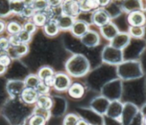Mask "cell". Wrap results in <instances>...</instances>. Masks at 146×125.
Masks as SVG:
<instances>
[{"instance_id": "6da1fadb", "label": "cell", "mask_w": 146, "mask_h": 125, "mask_svg": "<svg viewBox=\"0 0 146 125\" xmlns=\"http://www.w3.org/2000/svg\"><path fill=\"white\" fill-rule=\"evenodd\" d=\"M66 70L74 77H81L89 70V63L85 57L77 55L72 57L66 64Z\"/></svg>"}, {"instance_id": "7a4b0ae2", "label": "cell", "mask_w": 146, "mask_h": 125, "mask_svg": "<svg viewBox=\"0 0 146 125\" xmlns=\"http://www.w3.org/2000/svg\"><path fill=\"white\" fill-rule=\"evenodd\" d=\"M61 10L63 15L68 16L70 17H76L81 12L80 5L76 1H65L61 4Z\"/></svg>"}, {"instance_id": "3957f363", "label": "cell", "mask_w": 146, "mask_h": 125, "mask_svg": "<svg viewBox=\"0 0 146 125\" xmlns=\"http://www.w3.org/2000/svg\"><path fill=\"white\" fill-rule=\"evenodd\" d=\"M103 58L104 60L109 63H118L122 60V52L121 50L115 49L113 47H107L104 49Z\"/></svg>"}, {"instance_id": "277c9868", "label": "cell", "mask_w": 146, "mask_h": 125, "mask_svg": "<svg viewBox=\"0 0 146 125\" xmlns=\"http://www.w3.org/2000/svg\"><path fill=\"white\" fill-rule=\"evenodd\" d=\"M71 80L68 76L62 73L54 74V88L58 91H64L70 87Z\"/></svg>"}, {"instance_id": "5b68a950", "label": "cell", "mask_w": 146, "mask_h": 125, "mask_svg": "<svg viewBox=\"0 0 146 125\" xmlns=\"http://www.w3.org/2000/svg\"><path fill=\"white\" fill-rule=\"evenodd\" d=\"M92 21L94 24L102 28L110 23V16L104 9H98L94 13L92 16Z\"/></svg>"}, {"instance_id": "8992f818", "label": "cell", "mask_w": 146, "mask_h": 125, "mask_svg": "<svg viewBox=\"0 0 146 125\" xmlns=\"http://www.w3.org/2000/svg\"><path fill=\"white\" fill-rule=\"evenodd\" d=\"M128 22L130 26L134 27H142L145 24L146 16L145 13L139 10L130 12L128 16Z\"/></svg>"}, {"instance_id": "52a82bcc", "label": "cell", "mask_w": 146, "mask_h": 125, "mask_svg": "<svg viewBox=\"0 0 146 125\" xmlns=\"http://www.w3.org/2000/svg\"><path fill=\"white\" fill-rule=\"evenodd\" d=\"M130 41V35L127 34H118L111 40V46L121 50L127 46Z\"/></svg>"}, {"instance_id": "ba28073f", "label": "cell", "mask_w": 146, "mask_h": 125, "mask_svg": "<svg viewBox=\"0 0 146 125\" xmlns=\"http://www.w3.org/2000/svg\"><path fill=\"white\" fill-rule=\"evenodd\" d=\"M38 93L36 91L35 88H26L23 89L21 92V97H22L23 101L29 104L36 103V101L38 98Z\"/></svg>"}, {"instance_id": "9c48e42d", "label": "cell", "mask_w": 146, "mask_h": 125, "mask_svg": "<svg viewBox=\"0 0 146 125\" xmlns=\"http://www.w3.org/2000/svg\"><path fill=\"white\" fill-rule=\"evenodd\" d=\"M71 31L76 37L82 38L88 31V25L83 20H77L74 22Z\"/></svg>"}, {"instance_id": "30bf717a", "label": "cell", "mask_w": 146, "mask_h": 125, "mask_svg": "<svg viewBox=\"0 0 146 125\" xmlns=\"http://www.w3.org/2000/svg\"><path fill=\"white\" fill-rule=\"evenodd\" d=\"M101 32H102V35L108 40H112L119 34L117 28L111 22L102 27Z\"/></svg>"}, {"instance_id": "8fae6325", "label": "cell", "mask_w": 146, "mask_h": 125, "mask_svg": "<svg viewBox=\"0 0 146 125\" xmlns=\"http://www.w3.org/2000/svg\"><path fill=\"white\" fill-rule=\"evenodd\" d=\"M99 35L94 31H87L82 37V42L89 47L97 45L99 43Z\"/></svg>"}, {"instance_id": "7c38bea8", "label": "cell", "mask_w": 146, "mask_h": 125, "mask_svg": "<svg viewBox=\"0 0 146 125\" xmlns=\"http://www.w3.org/2000/svg\"><path fill=\"white\" fill-rule=\"evenodd\" d=\"M85 89L80 83H74L68 88V94L74 99H80L83 96Z\"/></svg>"}, {"instance_id": "4fadbf2b", "label": "cell", "mask_w": 146, "mask_h": 125, "mask_svg": "<svg viewBox=\"0 0 146 125\" xmlns=\"http://www.w3.org/2000/svg\"><path fill=\"white\" fill-rule=\"evenodd\" d=\"M56 20H57L59 29H61V30L71 29L72 27L73 24H74V18L64 15L59 16V18Z\"/></svg>"}, {"instance_id": "5bb4252c", "label": "cell", "mask_w": 146, "mask_h": 125, "mask_svg": "<svg viewBox=\"0 0 146 125\" xmlns=\"http://www.w3.org/2000/svg\"><path fill=\"white\" fill-rule=\"evenodd\" d=\"M59 30L60 29L57 24V20L54 19L49 20L44 26L45 33L47 34L48 36H50V37L55 36L59 32Z\"/></svg>"}, {"instance_id": "9a60e30c", "label": "cell", "mask_w": 146, "mask_h": 125, "mask_svg": "<svg viewBox=\"0 0 146 125\" xmlns=\"http://www.w3.org/2000/svg\"><path fill=\"white\" fill-rule=\"evenodd\" d=\"M78 3L80 5L81 11H90V10L98 9V7H100L99 1H97V0L80 1Z\"/></svg>"}, {"instance_id": "2e32d148", "label": "cell", "mask_w": 146, "mask_h": 125, "mask_svg": "<svg viewBox=\"0 0 146 125\" xmlns=\"http://www.w3.org/2000/svg\"><path fill=\"white\" fill-rule=\"evenodd\" d=\"M37 106L38 108L42 109H46V110H50L51 107L53 106V102L50 98L47 95H39L38 99L36 101Z\"/></svg>"}, {"instance_id": "e0dca14e", "label": "cell", "mask_w": 146, "mask_h": 125, "mask_svg": "<svg viewBox=\"0 0 146 125\" xmlns=\"http://www.w3.org/2000/svg\"><path fill=\"white\" fill-rule=\"evenodd\" d=\"M121 110H122V106L120 105V103L117 102L112 103L109 106V109L108 111V115L111 117H115L120 113Z\"/></svg>"}, {"instance_id": "ac0fdd59", "label": "cell", "mask_w": 146, "mask_h": 125, "mask_svg": "<svg viewBox=\"0 0 146 125\" xmlns=\"http://www.w3.org/2000/svg\"><path fill=\"white\" fill-rule=\"evenodd\" d=\"M129 33L132 37L140 38H142L145 34V29L143 27H134L130 26L129 28Z\"/></svg>"}, {"instance_id": "d6986e66", "label": "cell", "mask_w": 146, "mask_h": 125, "mask_svg": "<svg viewBox=\"0 0 146 125\" xmlns=\"http://www.w3.org/2000/svg\"><path fill=\"white\" fill-rule=\"evenodd\" d=\"M53 75H54L53 70L50 67L45 66V67H42V68L39 70L38 74V77L40 79V81H44L45 79H46L47 78L50 77V76H53Z\"/></svg>"}, {"instance_id": "ffe728a7", "label": "cell", "mask_w": 146, "mask_h": 125, "mask_svg": "<svg viewBox=\"0 0 146 125\" xmlns=\"http://www.w3.org/2000/svg\"><path fill=\"white\" fill-rule=\"evenodd\" d=\"M46 119L44 118L42 116L35 114L32 116L29 120V125H45L46 122Z\"/></svg>"}, {"instance_id": "44dd1931", "label": "cell", "mask_w": 146, "mask_h": 125, "mask_svg": "<svg viewBox=\"0 0 146 125\" xmlns=\"http://www.w3.org/2000/svg\"><path fill=\"white\" fill-rule=\"evenodd\" d=\"M40 81H41L38 78V77L35 76V75H30V76H29L28 78H26L25 84L28 86V88H35Z\"/></svg>"}, {"instance_id": "7402d4cb", "label": "cell", "mask_w": 146, "mask_h": 125, "mask_svg": "<svg viewBox=\"0 0 146 125\" xmlns=\"http://www.w3.org/2000/svg\"><path fill=\"white\" fill-rule=\"evenodd\" d=\"M28 52V45L25 44H21L18 46L13 47V53L12 54H14L15 56H23Z\"/></svg>"}, {"instance_id": "603a6c76", "label": "cell", "mask_w": 146, "mask_h": 125, "mask_svg": "<svg viewBox=\"0 0 146 125\" xmlns=\"http://www.w3.org/2000/svg\"><path fill=\"white\" fill-rule=\"evenodd\" d=\"M79 120H80V118L76 115L71 113V114H68L64 117V125H76Z\"/></svg>"}, {"instance_id": "cb8c5ba5", "label": "cell", "mask_w": 146, "mask_h": 125, "mask_svg": "<svg viewBox=\"0 0 146 125\" xmlns=\"http://www.w3.org/2000/svg\"><path fill=\"white\" fill-rule=\"evenodd\" d=\"M123 8L126 10H130L131 12L136 11L141 8L139 2H126L123 3Z\"/></svg>"}, {"instance_id": "d4e9b609", "label": "cell", "mask_w": 146, "mask_h": 125, "mask_svg": "<svg viewBox=\"0 0 146 125\" xmlns=\"http://www.w3.org/2000/svg\"><path fill=\"white\" fill-rule=\"evenodd\" d=\"M8 31L13 34H18L21 31V27L16 22H11L7 27Z\"/></svg>"}, {"instance_id": "484cf974", "label": "cell", "mask_w": 146, "mask_h": 125, "mask_svg": "<svg viewBox=\"0 0 146 125\" xmlns=\"http://www.w3.org/2000/svg\"><path fill=\"white\" fill-rule=\"evenodd\" d=\"M36 91L38 92V95H44L46 94H47L50 91V87H48L46 84H45L44 82L40 81L38 84L36 86L35 88Z\"/></svg>"}, {"instance_id": "4316f807", "label": "cell", "mask_w": 146, "mask_h": 125, "mask_svg": "<svg viewBox=\"0 0 146 125\" xmlns=\"http://www.w3.org/2000/svg\"><path fill=\"white\" fill-rule=\"evenodd\" d=\"M18 36H19L20 40H21L22 44L27 43L31 39V34H29V33H28L25 31H21L19 34H18Z\"/></svg>"}, {"instance_id": "83f0119b", "label": "cell", "mask_w": 146, "mask_h": 125, "mask_svg": "<svg viewBox=\"0 0 146 125\" xmlns=\"http://www.w3.org/2000/svg\"><path fill=\"white\" fill-rule=\"evenodd\" d=\"M9 41H10V45L13 47L18 46V45L22 44L21 43V40H20L18 34H13V35H12V36L10 38Z\"/></svg>"}, {"instance_id": "f1b7e54d", "label": "cell", "mask_w": 146, "mask_h": 125, "mask_svg": "<svg viewBox=\"0 0 146 125\" xmlns=\"http://www.w3.org/2000/svg\"><path fill=\"white\" fill-rule=\"evenodd\" d=\"M10 56L7 54H1L0 55V64H2L4 66L7 67V66L10 65Z\"/></svg>"}, {"instance_id": "f546056e", "label": "cell", "mask_w": 146, "mask_h": 125, "mask_svg": "<svg viewBox=\"0 0 146 125\" xmlns=\"http://www.w3.org/2000/svg\"><path fill=\"white\" fill-rule=\"evenodd\" d=\"M24 31H27L29 34L33 33V32L35 31V25L34 24V23L28 22V23H26L25 24V26H24Z\"/></svg>"}, {"instance_id": "4dcf8cb0", "label": "cell", "mask_w": 146, "mask_h": 125, "mask_svg": "<svg viewBox=\"0 0 146 125\" xmlns=\"http://www.w3.org/2000/svg\"><path fill=\"white\" fill-rule=\"evenodd\" d=\"M10 41L7 38H0V49H1L4 50H7L9 49V47H10Z\"/></svg>"}, {"instance_id": "1f68e13d", "label": "cell", "mask_w": 146, "mask_h": 125, "mask_svg": "<svg viewBox=\"0 0 146 125\" xmlns=\"http://www.w3.org/2000/svg\"><path fill=\"white\" fill-rule=\"evenodd\" d=\"M48 4H49V7H57L61 5L62 3L60 1H50V2H48Z\"/></svg>"}, {"instance_id": "d6a6232c", "label": "cell", "mask_w": 146, "mask_h": 125, "mask_svg": "<svg viewBox=\"0 0 146 125\" xmlns=\"http://www.w3.org/2000/svg\"><path fill=\"white\" fill-rule=\"evenodd\" d=\"M76 125H90V124L86 121V120L80 119V120H79V121L77 122Z\"/></svg>"}, {"instance_id": "836d02e7", "label": "cell", "mask_w": 146, "mask_h": 125, "mask_svg": "<svg viewBox=\"0 0 146 125\" xmlns=\"http://www.w3.org/2000/svg\"><path fill=\"white\" fill-rule=\"evenodd\" d=\"M6 71V66L0 64V74H3Z\"/></svg>"}, {"instance_id": "e575fe53", "label": "cell", "mask_w": 146, "mask_h": 125, "mask_svg": "<svg viewBox=\"0 0 146 125\" xmlns=\"http://www.w3.org/2000/svg\"><path fill=\"white\" fill-rule=\"evenodd\" d=\"M4 28H5V24L2 21H0V32L3 31Z\"/></svg>"}, {"instance_id": "d590c367", "label": "cell", "mask_w": 146, "mask_h": 125, "mask_svg": "<svg viewBox=\"0 0 146 125\" xmlns=\"http://www.w3.org/2000/svg\"><path fill=\"white\" fill-rule=\"evenodd\" d=\"M145 124L146 125V117H145Z\"/></svg>"}]
</instances>
